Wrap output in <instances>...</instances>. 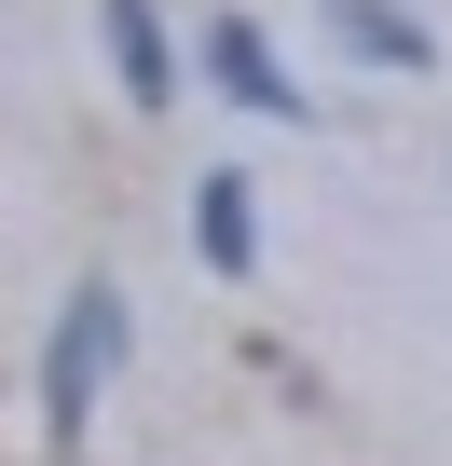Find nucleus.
<instances>
[{
	"label": "nucleus",
	"instance_id": "nucleus-1",
	"mask_svg": "<svg viewBox=\"0 0 452 466\" xmlns=\"http://www.w3.org/2000/svg\"><path fill=\"white\" fill-rule=\"evenodd\" d=\"M110 343H124V289H83V302H69V329H55V425H83V411H96Z\"/></svg>",
	"mask_w": 452,
	"mask_h": 466
},
{
	"label": "nucleus",
	"instance_id": "nucleus-2",
	"mask_svg": "<svg viewBox=\"0 0 452 466\" xmlns=\"http://www.w3.org/2000/svg\"><path fill=\"white\" fill-rule=\"evenodd\" d=\"M206 69H219V83H234L247 110H275V124H302V83L275 69V42H261L247 15H219V42H206Z\"/></svg>",
	"mask_w": 452,
	"mask_h": 466
},
{
	"label": "nucleus",
	"instance_id": "nucleus-3",
	"mask_svg": "<svg viewBox=\"0 0 452 466\" xmlns=\"http://www.w3.org/2000/svg\"><path fill=\"white\" fill-rule=\"evenodd\" d=\"M192 248H206L219 275H247V261H261V219H247V178H206V206H192Z\"/></svg>",
	"mask_w": 452,
	"mask_h": 466
},
{
	"label": "nucleus",
	"instance_id": "nucleus-4",
	"mask_svg": "<svg viewBox=\"0 0 452 466\" xmlns=\"http://www.w3.org/2000/svg\"><path fill=\"white\" fill-rule=\"evenodd\" d=\"M110 56H124V96H137V110H165V83H178V69H165L151 0H110Z\"/></svg>",
	"mask_w": 452,
	"mask_h": 466
},
{
	"label": "nucleus",
	"instance_id": "nucleus-5",
	"mask_svg": "<svg viewBox=\"0 0 452 466\" xmlns=\"http://www.w3.org/2000/svg\"><path fill=\"white\" fill-rule=\"evenodd\" d=\"M343 42H370L384 69H425V28H411V15H384V0H343Z\"/></svg>",
	"mask_w": 452,
	"mask_h": 466
}]
</instances>
